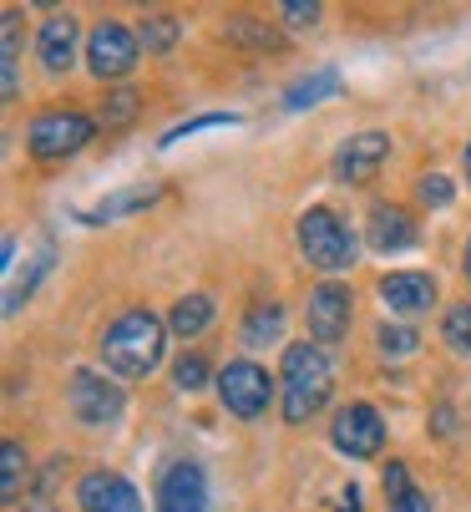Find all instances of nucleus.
<instances>
[{"instance_id": "dca6fc26", "label": "nucleus", "mask_w": 471, "mask_h": 512, "mask_svg": "<svg viewBox=\"0 0 471 512\" xmlns=\"http://www.w3.org/2000/svg\"><path fill=\"white\" fill-rule=\"evenodd\" d=\"M335 92H340V71L325 66V71H314V77H299V82L284 92V107H289V112H304V107L325 102V97H335Z\"/></svg>"}, {"instance_id": "ddd939ff", "label": "nucleus", "mask_w": 471, "mask_h": 512, "mask_svg": "<svg viewBox=\"0 0 471 512\" xmlns=\"http://www.w3.org/2000/svg\"><path fill=\"white\" fill-rule=\"evenodd\" d=\"M380 300L396 315H421L436 300V284H431V274H385L380 279Z\"/></svg>"}, {"instance_id": "cd10ccee", "label": "nucleus", "mask_w": 471, "mask_h": 512, "mask_svg": "<svg viewBox=\"0 0 471 512\" xmlns=\"http://www.w3.org/2000/svg\"><path fill=\"white\" fill-rule=\"evenodd\" d=\"M421 203H426V208H446V203H451V183H446L441 173L421 178Z\"/></svg>"}, {"instance_id": "2eb2a0df", "label": "nucleus", "mask_w": 471, "mask_h": 512, "mask_svg": "<svg viewBox=\"0 0 471 512\" xmlns=\"http://www.w3.org/2000/svg\"><path fill=\"white\" fill-rule=\"evenodd\" d=\"M36 51H41V61H46L51 71H66L71 56H76V21H71V16H51V21L41 26Z\"/></svg>"}, {"instance_id": "4be33fe9", "label": "nucleus", "mask_w": 471, "mask_h": 512, "mask_svg": "<svg viewBox=\"0 0 471 512\" xmlns=\"http://www.w3.org/2000/svg\"><path fill=\"white\" fill-rule=\"evenodd\" d=\"M16 61H21V16L6 11V102H16L21 82H16Z\"/></svg>"}, {"instance_id": "393cba45", "label": "nucleus", "mask_w": 471, "mask_h": 512, "mask_svg": "<svg viewBox=\"0 0 471 512\" xmlns=\"http://www.w3.org/2000/svg\"><path fill=\"white\" fill-rule=\"evenodd\" d=\"M208 127H239V117H223V112H213V117H193V122H183V127H173V132L163 137V148H173V142H183V137H193V132H208Z\"/></svg>"}, {"instance_id": "c756f323", "label": "nucleus", "mask_w": 471, "mask_h": 512, "mask_svg": "<svg viewBox=\"0 0 471 512\" xmlns=\"http://www.w3.org/2000/svg\"><path fill=\"white\" fill-rule=\"evenodd\" d=\"M284 16H289V26H314V21H320V6H314V0H309V6H304V0H289Z\"/></svg>"}, {"instance_id": "aec40b11", "label": "nucleus", "mask_w": 471, "mask_h": 512, "mask_svg": "<svg viewBox=\"0 0 471 512\" xmlns=\"http://www.w3.org/2000/svg\"><path fill=\"white\" fill-rule=\"evenodd\" d=\"M279 330H284V310L279 305H259L249 315V325H244V345H269V340H279Z\"/></svg>"}, {"instance_id": "39448f33", "label": "nucleus", "mask_w": 471, "mask_h": 512, "mask_svg": "<svg viewBox=\"0 0 471 512\" xmlns=\"http://www.w3.org/2000/svg\"><path fill=\"white\" fill-rule=\"evenodd\" d=\"M269 371H259L254 360H233L223 365V376H218V401L233 411V416H259L269 406Z\"/></svg>"}, {"instance_id": "2f4dec72", "label": "nucleus", "mask_w": 471, "mask_h": 512, "mask_svg": "<svg viewBox=\"0 0 471 512\" xmlns=\"http://www.w3.org/2000/svg\"><path fill=\"white\" fill-rule=\"evenodd\" d=\"M335 512H360V487H345L340 492V507Z\"/></svg>"}, {"instance_id": "7c9ffc66", "label": "nucleus", "mask_w": 471, "mask_h": 512, "mask_svg": "<svg viewBox=\"0 0 471 512\" xmlns=\"http://www.w3.org/2000/svg\"><path fill=\"white\" fill-rule=\"evenodd\" d=\"M390 512H431V502H426V497L411 487L406 497H396V502H390Z\"/></svg>"}, {"instance_id": "72a5a7b5", "label": "nucleus", "mask_w": 471, "mask_h": 512, "mask_svg": "<svg viewBox=\"0 0 471 512\" xmlns=\"http://www.w3.org/2000/svg\"><path fill=\"white\" fill-rule=\"evenodd\" d=\"M466 178H471V148H466Z\"/></svg>"}, {"instance_id": "f704fd0d", "label": "nucleus", "mask_w": 471, "mask_h": 512, "mask_svg": "<svg viewBox=\"0 0 471 512\" xmlns=\"http://www.w3.org/2000/svg\"><path fill=\"white\" fill-rule=\"evenodd\" d=\"M31 512H56V507H31Z\"/></svg>"}, {"instance_id": "f3484780", "label": "nucleus", "mask_w": 471, "mask_h": 512, "mask_svg": "<svg viewBox=\"0 0 471 512\" xmlns=\"http://www.w3.org/2000/svg\"><path fill=\"white\" fill-rule=\"evenodd\" d=\"M152 198H157V188H132V193H117V198H107V203L87 208V213H82V224H112V218H122V213L147 208Z\"/></svg>"}, {"instance_id": "bb28decb", "label": "nucleus", "mask_w": 471, "mask_h": 512, "mask_svg": "<svg viewBox=\"0 0 471 512\" xmlns=\"http://www.w3.org/2000/svg\"><path fill=\"white\" fill-rule=\"evenodd\" d=\"M132 112H137V97H132V92H117V97H107V107H102V122H107V127H122Z\"/></svg>"}, {"instance_id": "c85d7f7f", "label": "nucleus", "mask_w": 471, "mask_h": 512, "mask_svg": "<svg viewBox=\"0 0 471 512\" xmlns=\"http://www.w3.org/2000/svg\"><path fill=\"white\" fill-rule=\"evenodd\" d=\"M411 492V472H406V462H390L385 467V497L396 502V497H406Z\"/></svg>"}, {"instance_id": "9b49d317", "label": "nucleus", "mask_w": 471, "mask_h": 512, "mask_svg": "<svg viewBox=\"0 0 471 512\" xmlns=\"http://www.w3.org/2000/svg\"><path fill=\"white\" fill-rule=\"evenodd\" d=\"M385 158H390V137L385 132H360V137H350L345 148L335 153V173L345 183H370Z\"/></svg>"}, {"instance_id": "412c9836", "label": "nucleus", "mask_w": 471, "mask_h": 512, "mask_svg": "<svg viewBox=\"0 0 471 512\" xmlns=\"http://www.w3.org/2000/svg\"><path fill=\"white\" fill-rule=\"evenodd\" d=\"M441 335H446V345H451L456 355H471V305H451Z\"/></svg>"}, {"instance_id": "20e7f679", "label": "nucleus", "mask_w": 471, "mask_h": 512, "mask_svg": "<svg viewBox=\"0 0 471 512\" xmlns=\"http://www.w3.org/2000/svg\"><path fill=\"white\" fill-rule=\"evenodd\" d=\"M92 117H82V112H46V117H36L31 122V153L36 158H66V153H76V148H87L92 142Z\"/></svg>"}, {"instance_id": "6e6552de", "label": "nucleus", "mask_w": 471, "mask_h": 512, "mask_svg": "<svg viewBox=\"0 0 471 512\" xmlns=\"http://www.w3.org/2000/svg\"><path fill=\"white\" fill-rule=\"evenodd\" d=\"M157 512H208V482L198 462H173L157 482Z\"/></svg>"}, {"instance_id": "6ab92c4d", "label": "nucleus", "mask_w": 471, "mask_h": 512, "mask_svg": "<svg viewBox=\"0 0 471 512\" xmlns=\"http://www.w3.org/2000/svg\"><path fill=\"white\" fill-rule=\"evenodd\" d=\"M208 320H213V300L208 295H188V300H178L173 305V330L178 335H198V330H208Z\"/></svg>"}, {"instance_id": "a211bd4d", "label": "nucleus", "mask_w": 471, "mask_h": 512, "mask_svg": "<svg viewBox=\"0 0 471 512\" xmlns=\"http://www.w3.org/2000/svg\"><path fill=\"white\" fill-rule=\"evenodd\" d=\"M21 482H26V447L21 442H6V447H0V497L16 502L21 497Z\"/></svg>"}, {"instance_id": "473e14b6", "label": "nucleus", "mask_w": 471, "mask_h": 512, "mask_svg": "<svg viewBox=\"0 0 471 512\" xmlns=\"http://www.w3.org/2000/svg\"><path fill=\"white\" fill-rule=\"evenodd\" d=\"M466 274H471V244H466Z\"/></svg>"}, {"instance_id": "b1692460", "label": "nucleus", "mask_w": 471, "mask_h": 512, "mask_svg": "<svg viewBox=\"0 0 471 512\" xmlns=\"http://www.w3.org/2000/svg\"><path fill=\"white\" fill-rule=\"evenodd\" d=\"M416 345H421L416 330H406V325H380V350H385V355L401 360V355H411Z\"/></svg>"}, {"instance_id": "a878e982", "label": "nucleus", "mask_w": 471, "mask_h": 512, "mask_svg": "<svg viewBox=\"0 0 471 512\" xmlns=\"http://www.w3.org/2000/svg\"><path fill=\"white\" fill-rule=\"evenodd\" d=\"M173 381H178L183 391H198V386L208 381V360H203V355H183V360L173 365Z\"/></svg>"}, {"instance_id": "f8f14e48", "label": "nucleus", "mask_w": 471, "mask_h": 512, "mask_svg": "<svg viewBox=\"0 0 471 512\" xmlns=\"http://www.w3.org/2000/svg\"><path fill=\"white\" fill-rule=\"evenodd\" d=\"M76 502H82L87 512H142V497L127 477L117 472H92L82 477V487H76Z\"/></svg>"}, {"instance_id": "1a4fd4ad", "label": "nucleus", "mask_w": 471, "mask_h": 512, "mask_svg": "<svg viewBox=\"0 0 471 512\" xmlns=\"http://www.w3.org/2000/svg\"><path fill=\"white\" fill-rule=\"evenodd\" d=\"M380 442H385V426H380V411L375 406H360L355 401V406H345L335 416V447L345 457H375Z\"/></svg>"}, {"instance_id": "7ed1b4c3", "label": "nucleus", "mask_w": 471, "mask_h": 512, "mask_svg": "<svg viewBox=\"0 0 471 512\" xmlns=\"http://www.w3.org/2000/svg\"><path fill=\"white\" fill-rule=\"evenodd\" d=\"M299 249L314 269H325V274H340V269L355 264V239L330 208H309L299 218Z\"/></svg>"}, {"instance_id": "4468645a", "label": "nucleus", "mask_w": 471, "mask_h": 512, "mask_svg": "<svg viewBox=\"0 0 471 512\" xmlns=\"http://www.w3.org/2000/svg\"><path fill=\"white\" fill-rule=\"evenodd\" d=\"M370 244L380 254H396V249H411L416 244V229H411V218L401 208H375L370 213Z\"/></svg>"}, {"instance_id": "f03ea898", "label": "nucleus", "mask_w": 471, "mask_h": 512, "mask_svg": "<svg viewBox=\"0 0 471 512\" xmlns=\"http://www.w3.org/2000/svg\"><path fill=\"white\" fill-rule=\"evenodd\" d=\"M330 386H335V376H330V360L320 345H289L284 350V416L294 426L309 421L330 401Z\"/></svg>"}, {"instance_id": "9d476101", "label": "nucleus", "mask_w": 471, "mask_h": 512, "mask_svg": "<svg viewBox=\"0 0 471 512\" xmlns=\"http://www.w3.org/2000/svg\"><path fill=\"white\" fill-rule=\"evenodd\" d=\"M345 330H350V289L320 284L309 295V335L320 345H335V340H345Z\"/></svg>"}, {"instance_id": "f257e3e1", "label": "nucleus", "mask_w": 471, "mask_h": 512, "mask_svg": "<svg viewBox=\"0 0 471 512\" xmlns=\"http://www.w3.org/2000/svg\"><path fill=\"white\" fill-rule=\"evenodd\" d=\"M102 360L107 371L137 381L147 376L157 360H163V320H157L152 310H127L107 335H102Z\"/></svg>"}, {"instance_id": "0eeeda50", "label": "nucleus", "mask_w": 471, "mask_h": 512, "mask_svg": "<svg viewBox=\"0 0 471 512\" xmlns=\"http://www.w3.org/2000/svg\"><path fill=\"white\" fill-rule=\"evenodd\" d=\"M87 66H92V77H127V71L137 66V36L117 21H102L87 41Z\"/></svg>"}, {"instance_id": "5701e85b", "label": "nucleus", "mask_w": 471, "mask_h": 512, "mask_svg": "<svg viewBox=\"0 0 471 512\" xmlns=\"http://www.w3.org/2000/svg\"><path fill=\"white\" fill-rule=\"evenodd\" d=\"M173 41H178V21L173 16H147L142 21V46L147 51H168Z\"/></svg>"}, {"instance_id": "423d86ee", "label": "nucleus", "mask_w": 471, "mask_h": 512, "mask_svg": "<svg viewBox=\"0 0 471 512\" xmlns=\"http://www.w3.org/2000/svg\"><path fill=\"white\" fill-rule=\"evenodd\" d=\"M71 416L82 426H112L122 416V386H112L97 371H76L71 376Z\"/></svg>"}]
</instances>
